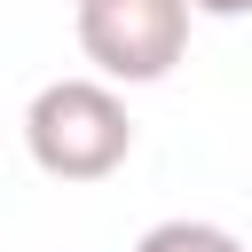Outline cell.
Masks as SVG:
<instances>
[{
	"mask_svg": "<svg viewBox=\"0 0 252 252\" xmlns=\"http://www.w3.org/2000/svg\"><path fill=\"white\" fill-rule=\"evenodd\" d=\"M24 150L47 181H110L134 158V118L110 79H47L24 110Z\"/></svg>",
	"mask_w": 252,
	"mask_h": 252,
	"instance_id": "obj_1",
	"label": "cell"
},
{
	"mask_svg": "<svg viewBox=\"0 0 252 252\" xmlns=\"http://www.w3.org/2000/svg\"><path fill=\"white\" fill-rule=\"evenodd\" d=\"M189 0H79V47L110 87H158L189 55Z\"/></svg>",
	"mask_w": 252,
	"mask_h": 252,
	"instance_id": "obj_2",
	"label": "cell"
},
{
	"mask_svg": "<svg viewBox=\"0 0 252 252\" xmlns=\"http://www.w3.org/2000/svg\"><path fill=\"white\" fill-rule=\"evenodd\" d=\"M134 252H244L220 220H158L134 236Z\"/></svg>",
	"mask_w": 252,
	"mask_h": 252,
	"instance_id": "obj_3",
	"label": "cell"
},
{
	"mask_svg": "<svg viewBox=\"0 0 252 252\" xmlns=\"http://www.w3.org/2000/svg\"><path fill=\"white\" fill-rule=\"evenodd\" d=\"M197 16H220V24H236V16H252V0H189Z\"/></svg>",
	"mask_w": 252,
	"mask_h": 252,
	"instance_id": "obj_4",
	"label": "cell"
}]
</instances>
